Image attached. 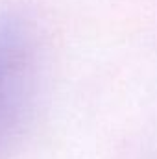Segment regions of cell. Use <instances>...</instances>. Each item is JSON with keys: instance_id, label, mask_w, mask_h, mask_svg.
I'll list each match as a JSON object with an SVG mask.
<instances>
[{"instance_id": "obj_1", "label": "cell", "mask_w": 157, "mask_h": 159, "mask_svg": "<svg viewBox=\"0 0 157 159\" xmlns=\"http://www.w3.org/2000/svg\"><path fill=\"white\" fill-rule=\"evenodd\" d=\"M35 72L30 28L13 13L0 15V154L24 115Z\"/></svg>"}]
</instances>
